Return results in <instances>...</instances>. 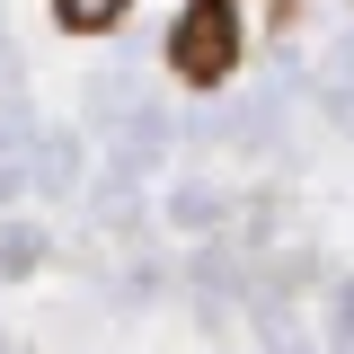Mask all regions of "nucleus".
Here are the masks:
<instances>
[{
    "label": "nucleus",
    "instance_id": "1",
    "mask_svg": "<svg viewBox=\"0 0 354 354\" xmlns=\"http://www.w3.org/2000/svg\"><path fill=\"white\" fill-rule=\"evenodd\" d=\"M169 62H177V80L213 88L239 62V9L230 0H186V18H177V36H169Z\"/></svg>",
    "mask_w": 354,
    "mask_h": 354
},
{
    "label": "nucleus",
    "instance_id": "2",
    "mask_svg": "<svg viewBox=\"0 0 354 354\" xmlns=\"http://www.w3.org/2000/svg\"><path fill=\"white\" fill-rule=\"evenodd\" d=\"M124 18V0H62V27L71 36H97V27H115Z\"/></svg>",
    "mask_w": 354,
    "mask_h": 354
}]
</instances>
